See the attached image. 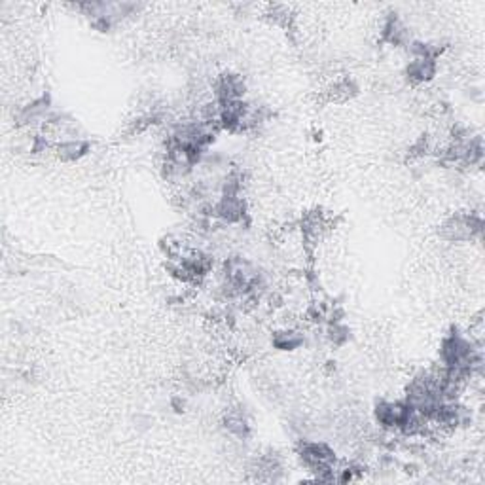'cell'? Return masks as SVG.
Instances as JSON below:
<instances>
[{
	"label": "cell",
	"instance_id": "obj_1",
	"mask_svg": "<svg viewBox=\"0 0 485 485\" xmlns=\"http://www.w3.org/2000/svg\"><path fill=\"white\" fill-rule=\"evenodd\" d=\"M484 230V220L478 214L472 212H459L449 217L446 222L442 224L440 235L447 241H470L474 237H478Z\"/></svg>",
	"mask_w": 485,
	"mask_h": 485
},
{
	"label": "cell",
	"instance_id": "obj_2",
	"mask_svg": "<svg viewBox=\"0 0 485 485\" xmlns=\"http://www.w3.org/2000/svg\"><path fill=\"white\" fill-rule=\"evenodd\" d=\"M245 90H247V86L242 82V78L239 74H231V72L220 74L212 83V95H214V101L218 104L241 101Z\"/></svg>",
	"mask_w": 485,
	"mask_h": 485
},
{
	"label": "cell",
	"instance_id": "obj_3",
	"mask_svg": "<svg viewBox=\"0 0 485 485\" xmlns=\"http://www.w3.org/2000/svg\"><path fill=\"white\" fill-rule=\"evenodd\" d=\"M247 214V205L241 196H222L214 203V218L224 224L242 222Z\"/></svg>",
	"mask_w": 485,
	"mask_h": 485
},
{
	"label": "cell",
	"instance_id": "obj_4",
	"mask_svg": "<svg viewBox=\"0 0 485 485\" xmlns=\"http://www.w3.org/2000/svg\"><path fill=\"white\" fill-rule=\"evenodd\" d=\"M406 76L411 83H427L436 76V61L414 57L406 67Z\"/></svg>",
	"mask_w": 485,
	"mask_h": 485
},
{
	"label": "cell",
	"instance_id": "obj_5",
	"mask_svg": "<svg viewBox=\"0 0 485 485\" xmlns=\"http://www.w3.org/2000/svg\"><path fill=\"white\" fill-rule=\"evenodd\" d=\"M383 40L387 44L400 48L408 42V29L396 13H390L383 25Z\"/></svg>",
	"mask_w": 485,
	"mask_h": 485
},
{
	"label": "cell",
	"instance_id": "obj_6",
	"mask_svg": "<svg viewBox=\"0 0 485 485\" xmlns=\"http://www.w3.org/2000/svg\"><path fill=\"white\" fill-rule=\"evenodd\" d=\"M55 152H57L59 160L78 161L90 152V142L80 141V139H67V141L59 142L55 146Z\"/></svg>",
	"mask_w": 485,
	"mask_h": 485
},
{
	"label": "cell",
	"instance_id": "obj_7",
	"mask_svg": "<svg viewBox=\"0 0 485 485\" xmlns=\"http://www.w3.org/2000/svg\"><path fill=\"white\" fill-rule=\"evenodd\" d=\"M224 428L228 430V435L235 436L239 440H245L250 435V425L247 417L241 409H231L224 417Z\"/></svg>",
	"mask_w": 485,
	"mask_h": 485
},
{
	"label": "cell",
	"instance_id": "obj_8",
	"mask_svg": "<svg viewBox=\"0 0 485 485\" xmlns=\"http://www.w3.org/2000/svg\"><path fill=\"white\" fill-rule=\"evenodd\" d=\"M357 83L353 82L351 78H341L338 82H334L326 93V101L328 102H345L349 101L351 97L357 95Z\"/></svg>",
	"mask_w": 485,
	"mask_h": 485
},
{
	"label": "cell",
	"instance_id": "obj_9",
	"mask_svg": "<svg viewBox=\"0 0 485 485\" xmlns=\"http://www.w3.org/2000/svg\"><path fill=\"white\" fill-rule=\"evenodd\" d=\"M271 343L279 351H294V349H300L303 345V336L292 330V328H282V330H277L273 334Z\"/></svg>",
	"mask_w": 485,
	"mask_h": 485
},
{
	"label": "cell",
	"instance_id": "obj_10",
	"mask_svg": "<svg viewBox=\"0 0 485 485\" xmlns=\"http://www.w3.org/2000/svg\"><path fill=\"white\" fill-rule=\"evenodd\" d=\"M430 141H428L427 135L419 137L417 141L408 148V160H419V158H425L428 152H430Z\"/></svg>",
	"mask_w": 485,
	"mask_h": 485
},
{
	"label": "cell",
	"instance_id": "obj_11",
	"mask_svg": "<svg viewBox=\"0 0 485 485\" xmlns=\"http://www.w3.org/2000/svg\"><path fill=\"white\" fill-rule=\"evenodd\" d=\"M328 339H330L334 345H343L345 341L349 339V328H345V326L339 325V322H332L330 328H328Z\"/></svg>",
	"mask_w": 485,
	"mask_h": 485
}]
</instances>
